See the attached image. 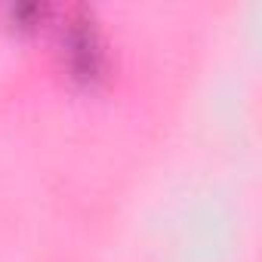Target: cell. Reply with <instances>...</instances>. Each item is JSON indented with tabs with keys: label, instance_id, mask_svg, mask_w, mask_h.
<instances>
[{
	"label": "cell",
	"instance_id": "cell-1",
	"mask_svg": "<svg viewBox=\"0 0 262 262\" xmlns=\"http://www.w3.org/2000/svg\"><path fill=\"white\" fill-rule=\"evenodd\" d=\"M65 59H68L71 74L83 83H90L102 74L105 53H102V40H99V31L90 16L71 19L68 34H65Z\"/></svg>",
	"mask_w": 262,
	"mask_h": 262
}]
</instances>
